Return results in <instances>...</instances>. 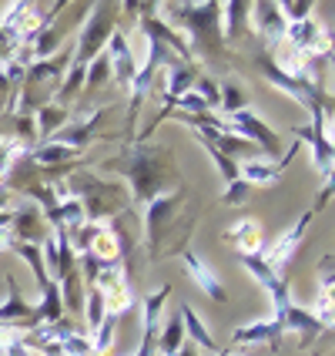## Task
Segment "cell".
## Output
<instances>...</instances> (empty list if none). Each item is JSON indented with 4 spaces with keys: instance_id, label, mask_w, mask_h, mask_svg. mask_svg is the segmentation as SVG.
<instances>
[{
    "instance_id": "cell-1",
    "label": "cell",
    "mask_w": 335,
    "mask_h": 356,
    "mask_svg": "<svg viewBox=\"0 0 335 356\" xmlns=\"http://www.w3.org/2000/svg\"><path fill=\"white\" fill-rule=\"evenodd\" d=\"M104 168H118V172H124V175L131 178V195H135V202H141V205H148L155 195H164L168 181L178 178L175 159H171V152L161 148V145H155V148L135 145V148H128L121 159L108 161Z\"/></svg>"
},
{
    "instance_id": "cell-2",
    "label": "cell",
    "mask_w": 335,
    "mask_h": 356,
    "mask_svg": "<svg viewBox=\"0 0 335 356\" xmlns=\"http://www.w3.org/2000/svg\"><path fill=\"white\" fill-rule=\"evenodd\" d=\"M71 192L84 205V222H98L101 225L104 218H118L128 212V192L114 181H104V178L94 175H74Z\"/></svg>"
},
{
    "instance_id": "cell-3",
    "label": "cell",
    "mask_w": 335,
    "mask_h": 356,
    "mask_svg": "<svg viewBox=\"0 0 335 356\" xmlns=\"http://www.w3.org/2000/svg\"><path fill=\"white\" fill-rule=\"evenodd\" d=\"M171 14H181L188 27V44H205L208 51H225L221 44V3H168Z\"/></svg>"
},
{
    "instance_id": "cell-4",
    "label": "cell",
    "mask_w": 335,
    "mask_h": 356,
    "mask_svg": "<svg viewBox=\"0 0 335 356\" xmlns=\"http://www.w3.org/2000/svg\"><path fill=\"white\" fill-rule=\"evenodd\" d=\"M309 115H312V124H309V128H292V138L305 141V145L312 148L316 168L322 172L325 181H332V135H329L332 108H329V101H325V104H316Z\"/></svg>"
},
{
    "instance_id": "cell-5",
    "label": "cell",
    "mask_w": 335,
    "mask_h": 356,
    "mask_svg": "<svg viewBox=\"0 0 335 356\" xmlns=\"http://www.w3.org/2000/svg\"><path fill=\"white\" fill-rule=\"evenodd\" d=\"M258 71H261V78L268 81V84H275L278 91H285V95H292V98L302 104V108H316V104H325L329 101V95L318 88V84H309V81H302V78H295V74H289L282 64H278L272 54H258Z\"/></svg>"
},
{
    "instance_id": "cell-6",
    "label": "cell",
    "mask_w": 335,
    "mask_h": 356,
    "mask_svg": "<svg viewBox=\"0 0 335 356\" xmlns=\"http://www.w3.org/2000/svg\"><path fill=\"white\" fill-rule=\"evenodd\" d=\"M91 14L94 17H87L84 31H80V40H74V64H80V67H87L91 60L98 58L101 51H104V44H108V38L114 34V17H111L114 7L94 3Z\"/></svg>"
},
{
    "instance_id": "cell-7",
    "label": "cell",
    "mask_w": 335,
    "mask_h": 356,
    "mask_svg": "<svg viewBox=\"0 0 335 356\" xmlns=\"http://www.w3.org/2000/svg\"><path fill=\"white\" fill-rule=\"evenodd\" d=\"M184 198V192H164L155 195L144 205V232H148V259L161 256V236H168L171 222H175L178 202Z\"/></svg>"
},
{
    "instance_id": "cell-8",
    "label": "cell",
    "mask_w": 335,
    "mask_h": 356,
    "mask_svg": "<svg viewBox=\"0 0 335 356\" xmlns=\"http://www.w3.org/2000/svg\"><path fill=\"white\" fill-rule=\"evenodd\" d=\"M232 135H238V138H245V141H252L255 148H265V155L268 159H282V141H278V135L265 124V121L258 118L255 111L252 108H245V111H235L232 115Z\"/></svg>"
},
{
    "instance_id": "cell-9",
    "label": "cell",
    "mask_w": 335,
    "mask_h": 356,
    "mask_svg": "<svg viewBox=\"0 0 335 356\" xmlns=\"http://www.w3.org/2000/svg\"><path fill=\"white\" fill-rule=\"evenodd\" d=\"M312 212H305V216L298 218L295 225H292V229H289V232H282V236H278V242H272V245H268V249H265V252H261V259H265V266H268V269H285V266H289V262H292V259H295V249L298 245H302V238H305V229H309V225H312Z\"/></svg>"
},
{
    "instance_id": "cell-10",
    "label": "cell",
    "mask_w": 335,
    "mask_h": 356,
    "mask_svg": "<svg viewBox=\"0 0 335 356\" xmlns=\"http://www.w3.org/2000/svg\"><path fill=\"white\" fill-rule=\"evenodd\" d=\"M3 282H7V302H0V326H14L20 333L34 330V326H37V323H34V306L24 302L17 279L10 276V273H3Z\"/></svg>"
},
{
    "instance_id": "cell-11",
    "label": "cell",
    "mask_w": 335,
    "mask_h": 356,
    "mask_svg": "<svg viewBox=\"0 0 335 356\" xmlns=\"http://www.w3.org/2000/svg\"><path fill=\"white\" fill-rule=\"evenodd\" d=\"M181 266H184L188 279H191V282H195V286L208 299H215V302H225V299H228V293L221 289V282H218V276H215V269H212L205 259L198 256V252H191V249H181Z\"/></svg>"
},
{
    "instance_id": "cell-12",
    "label": "cell",
    "mask_w": 335,
    "mask_h": 356,
    "mask_svg": "<svg viewBox=\"0 0 335 356\" xmlns=\"http://www.w3.org/2000/svg\"><path fill=\"white\" fill-rule=\"evenodd\" d=\"M282 337H285V326L278 323L275 316H261L248 326H238L232 333V346H255V343H268L272 350L282 346Z\"/></svg>"
},
{
    "instance_id": "cell-13",
    "label": "cell",
    "mask_w": 335,
    "mask_h": 356,
    "mask_svg": "<svg viewBox=\"0 0 335 356\" xmlns=\"http://www.w3.org/2000/svg\"><path fill=\"white\" fill-rule=\"evenodd\" d=\"M282 326L295 333V337H298V346H302V350H305V346H312V343H316L322 333H325V337L332 333V330H329V326H325L322 319H316L312 313H309V309H302V306H295V302H292V306L285 309V316H282Z\"/></svg>"
},
{
    "instance_id": "cell-14",
    "label": "cell",
    "mask_w": 335,
    "mask_h": 356,
    "mask_svg": "<svg viewBox=\"0 0 335 356\" xmlns=\"http://www.w3.org/2000/svg\"><path fill=\"white\" fill-rule=\"evenodd\" d=\"M108 64H111V78L118 81V84H124V88H131V81H135V58H131V44H128V38L121 34V31H114L111 38H108Z\"/></svg>"
},
{
    "instance_id": "cell-15",
    "label": "cell",
    "mask_w": 335,
    "mask_h": 356,
    "mask_svg": "<svg viewBox=\"0 0 335 356\" xmlns=\"http://www.w3.org/2000/svg\"><path fill=\"white\" fill-rule=\"evenodd\" d=\"M248 14H255V17H248V24L255 27V34L265 44H282L285 40V17H282L278 3H252Z\"/></svg>"
},
{
    "instance_id": "cell-16",
    "label": "cell",
    "mask_w": 335,
    "mask_h": 356,
    "mask_svg": "<svg viewBox=\"0 0 335 356\" xmlns=\"http://www.w3.org/2000/svg\"><path fill=\"white\" fill-rule=\"evenodd\" d=\"M225 242L235 249L238 256H261V245H265L261 225H258L255 218H241V222H235V225L225 232Z\"/></svg>"
},
{
    "instance_id": "cell-17",
    "label": "cell",
    "mask_w": 335,
    "mask_h": 356,
    "mask_svg": "<svg viewBox=\"0 0 335 356\" xmlns=\"http://www.w3.org/2000/svg\"><path fill=\"white\" fill-rule=\"evenodd\" d=\"M10 238L14 242H34L40 245L47 232H44V216H40V209L34 205H27V209H14V222H10Z\"/></svg>"
},
{
    "instance_id": "cell-18",
    "label": "cell",
    "mask_w": 335,
    "mask_h": 356,
    "mask_svg": "<svg viewBox=\"0 0 335 356\" xmlns=\"http://www.w3.org/2000/svg\"><path fill=\"white\" fill-rule=\"evenodd\" d=\"M178 313H181L184 339H191V346H195V350H205V353L215 356V353H218V346H215V337H212V333H208V326H205V319L198 316V313L191 309V306H188V302H184V306H181Z\"/></svg>"
},
{
    "instance_id": "cell-19",
    "label": "cell",
    "mask_w": 335,
    "mask_h": 356,
    "mask_svg": "<svg viewBox=\"0 0 335 356\" xmlns=\"http://www.w3.org/2000/svg\"><path fill=\"white\" fill-rule=\"evenodd\" d=\"M80 152L78 148H71V145H60V141H44V145H37L34 152H27L24 159H31L37 168H58V165H64V161H74Z\"/></svg>"
},
{
    "instance_id": "cell-20",
    "label": "cell",
    "mask_w": 335,
    "mask_h": 356,
    "mask_svg": "<svg viewBox=\"0 0 335 356\" xmlns=\"http://www.w3.org/2000/svg\"><path fill=\"white\" fill-rule=\"evenodd\" d=\"M34 124H37V145H44L67 124V108L64 104H40Z\"/></svg>"
},
{
    "instance_id": "cell-21",
    "label": "cell",
    "mask_w": 335,
    "mask_h": 356,
    "mask_svg": "<svg viewBox=\"0 0 335 356\" xmlns=\"http://www.w3.org/2000/svg\"><path fill=\"white\" fill-rule=\"evenodd\" d=\"M238 262H241V269H248V273H252V279H255L268 296H275L278 289H285V279L278 276L275 269H268L261 256H238Z\"/></svg>"
},
{
    "instance_id": "cell-22",
    "label": "cell",
    "mask_w": 335,
    "mask_h": 356,
    "mask_svg": "<svg viewBox=\"0 0 335 356\" xmlns=\"http://www.w3.org/2000/svg\"><path fill=\"white\" fill-rule=\"evenodd\" d=\"M238 175L241 181L248 185H275L282 178V168L275 161H261V159H248V161H238Z\"/></svg>"
},
{
    "instance_id": "cell-23",
    "label": "cell",
    "mask_w": 335,
    "mask_h": 356,
    "mask_svg": "<svg viewBox=\"0 0 335 356\" xmlns=\"http://www.w3.org/2000/svg\"><path fill=\"white\" fill-rule=\"evenodd\" d=\"M60 289V302H64V313H84V296H87V286H84V279L80 273H67V276L58 282Z\"/></svg>"
},
{
    "instance_id": "cell-24",
    "label": "cell",
    "mask_w": 335,
    "mask_h": 356,
    "mask_svg": "<svg viewBox=\"0 0 335 356\" xmlns=\"http://www.w3.org/2000/svg\"><path fill=\"white\" fill-rule=\"evenodd\" d=\"M188 339H184V326H181V313L168 319V326H164V333L155 339V356H175L181 346H184Z\"/></svg>"
},
{
    "instance_id": "cell-25",
    "label": "cell",
    "mask_w": 335,
    "mask_h": 356,
    "mask_svg": "<svg viewBox=\"0 0 335 356\" xmlns=\"http://www.w3.org/2000/svg\"><path fill=\"white\" fill-rule=\"evenodd\" d=\"M248 7H252V3H221V14H228V17H221V24H225L221 40H225V44H232V40L238 38V31L248 27Z\"/></svg>"
},
{
    "instance_id": "cell-26",
    "label": "cell",
    "mask_w": 335,
    "mask_h": 356,
    "mask_svg": "<svg viewBox=\"0 0 335 356\" xmlns=\"http://www.w3.org/2000/svg\"><path fill=\"white\" fill-rule=\"evenodd\" d=\"M118 323H121V316H114V313H108V316L101 319V326L91 333V353H94V356H111L114 333H118Z\"/></svg>"
},
{
    "instance_id": "cell-27",
    "label": "cell",
    "mask_w": 335,
    "mask_h": 356,
    "mask_svg": "<svg viewBox=\"0 0 335 356\" xmlns=\"http://www.w3.org/2000/svg\"><path fill=\"white\" fill-rule=\"evenodd\" d=\"M218 104H221L228 115H235V111H245V108H248V95H245L238 84H225V88H221V98H218Z\"/></svg>"
},
{
    "instance_id": "cell-28",
    "label": "cell",
    "mask_w": 335,
    "mask_h": 356,
    "mask_svg": "<svg viewBox=\"0 0 335 356\" xmlns=\"http://www.w3.org/2000/svg\"><path fill=\"white\" fill-rule=\"evenodd\" d=\"M84 313H87V330L94 333L101 326V319H104V299H101L98 289H87V296H84Z\"/></svg>"
},
{
    "instance_id": "cell-29",
    "label": "cell",
    "mask_w": 335,
    "mask_h": 356,
    "mask_svg": "<svg viewBox=\"0 0 335 356\" xmlns=\"http://www.w3.org/2000/svg\"><path fill=\"white\" fill-rule=\"evenodd\" d=\"M0 356H34V353L27 350L24 333L14 330V333H3V337H0Z\"/></svg>"
},
{
    "instance_id": "cell-30",
    "label": "cell",
    "mask_w": 335,
    "mask_h": 356,
    "mask_svg": "<svg viewBox=\"0 0 335 356\" xmlns=\"http://www.w3.org/2000/svg\"><path fill=\"white\" fill-rule=\"evenodd\" d=\"M191 91H195L198 98H201L205 104H208V111H212V108H218V98H221V88H218V84H215L212 78L198 74V81H195V88H191Z\"/></svg>"
},
{
    "instance_id": "cell-31",
    "label": "cell",
    "mask_w": 335,
    "mask_h": 356,
    "mask_svg": "<svg viewBox=\"0 0 335 356\" xmlns=\"http://www.w3.org/2000/svg\"><path fill=\"white\" fill-rule=\"evenodd\" d=\"M278 10H282L285 24H298V20H309V14L316 10V3H312V0H298V3H278Z\"/></svg>"
},
{
    "instance_id": "cell-32",
    "label": "cell",
    "mask_w": 335,
    "mask_h": 356,
    "mask_svg": "<svg viewBox=\"0 0 335 356\" xmlns=\"http://www.w3.org/2000/svg\"><path fill=\"white\" fill-rule=\"evenodd\" d=\"M248 188H252V185H248V181H241V178H238V181H232V185H225L221 205H241V202L248 198Z\"/></svg>"
},
{
    "instance_id": "cell-33",
    "label": "cell",
    "mask_w": 335,
    "mask_h": 356,
    "mask_svg": "<svg viewBox=\"0 0 335 356\" xmlns=\"http://www.w3.org/2000/svg\"><path fill=\"white\" fill-rule=\"evenodd\" d=\"M318 276H322V289H332V256H322Z\"/></svg>"
},
{
    "instance_id": "cell-34",
    "label": "cell",
    "mask_w": 335,
    "mask_h": 356,
    "mask_svg": "<svg viewBox=\"0 0 335 356\" xmlns=\"http://www.w3.org/2000/svg\"><path fill=\"white\" fill-rule=\"evenodd\" d=\"M329 198H332V181H325V188H322V192L316 195V202H312V209H309V212H312V216H316V212H322Z\"/></svg>"
},
{
    "instance_id": "cell-35",
    "label": "cell",
    "mask_w": 335,
    "mask_h": 356,
    "mask_svg": "<svg viewBox=\"0 0 335 356\" xmlns=\"http://www.w3.org/2000/svg\"><path fill=\"white\" fill-rule=\"evenodd\" d=\"M10 222H14V209H3L0 212V229H10Z\"/></svg>"
},
{
    "instance_id": "cell-36",
    "label": "cell",
    "mask_w": 335,
    "mask_h": 356,
    "mask_svg": "<svg viewBox=\"0 0 335 356\" xmlns=\"http://www.w3.org/2000/svg\"><path fill=\"white\" fill-rule=\"evenodd\" d=\"M7 202H10V188H7V185H0V212H3V209H10Z\"/></svg>"
},
{
    "instance_id": "cell-37",
    "label": "cell",
    "mask_w": 335,
    "mask_h": 356,
    "mask_svg": "<svg viewBox=\"0 0 335 356\" xmlns=\"http://www.w3.org/2000/svg\"><path fill=\"white\" fill-rule=\"evenodd\" d=\"M3 333H14V326H0V337H3Z\"/></svg>"
},
{
    "instance_id": "cell-38",
    "label": "cell",
    "mask_w": 335,
    "mask_h": 356,
    "mask_svg": "<svg viewBox=\"0 0 335 356\" xmlns=\"http://www.w3.org/2000/svg\"><path fill=\"white\" fill-rule=\"evenodd\" d=\"M228 350H232V346H225V350H218L215 356H228Z\"/></svg>"
},
{
    "instance_id": "cell-39",
    "label": "cell",
    "mask_w": 335,
    "mask_h": 356,
    "mask_svg": "<svg viewBox=\"0 0 335 356\" xmlns=\"http://www.w3.org/2000/svg\"><path fill=\"white\" fill-rule=\"evenodd\" d=\"M228 356H238V353H235V350H228Z\"/></svg>"
}]
</instances>
